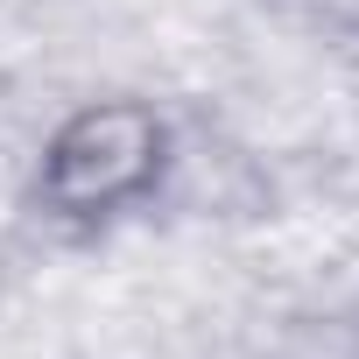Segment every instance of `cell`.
Returning a JSON list of instances; mask_svg holds the SVG:
<instances>
[{
    "label": "cell",
    "instance_id": "cell-1",
    "mask_svg": "<svg viewBox=\"0 0 359 359\" xmlns=\"http://www.w3.org/2000/svg\"><path fill=\"white\" fill-rule=\"evenodd\" d=\"M155 120L134 113V106H106V113H85L57 155H50V198L71 205V212H92V205H113L127 191L148 184V169H155Z\"/></svg>",
    "mask_w": 359,
    "mask_h": 359
}]
</instances>
